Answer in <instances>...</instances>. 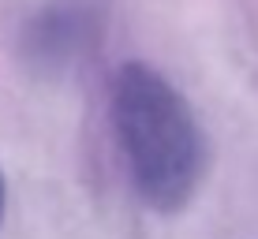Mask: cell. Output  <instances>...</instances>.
<instances>
[{"label": "cell", "instance_id": "obj_2", "mask_svg": "<svg viewBox=\"0 0 258 239\" xmlns=\"http://www.w3.org/2000/svg\"><path fill=\"white\" fill-rule=\"evenodd\" d=\"M4 202H8V183H4V172H0V220H4Z\"/></svg>", "mask_w": 258, "mask_h": 239}, {"label": "cell", "instance_id": "obj_1", "mask_svg": "<svg viewBox=\"0 0 258 239\" xmlns=\"http://www.w3.org/2000/svg\"><path fill=\"white\" fill-rule=\"evenodd\" d=\"M112 131L131 187L157 213H180L206 176V135L191 101L150 64H123L112 78Z\"/></svg>", "mask_w": 258, "mask_h": 239}]
</instances>
